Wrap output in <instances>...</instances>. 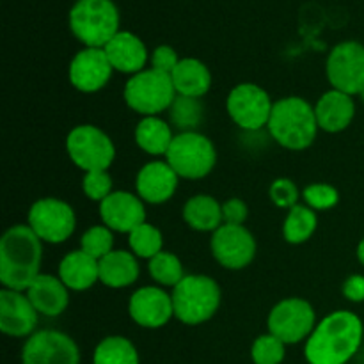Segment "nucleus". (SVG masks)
Returning <instances> with one entry per match:
<instances>
[{
    "instance_id": "1",
    "label": "nucleus",
    "mask_w": 364,
    "mask_h": 364,
    "mask_svg": "<svg viewBox=\"0 0 364 364\" xmlns=\"http://www.w3.org/2000/svg\"><path fill=\"white\" fill-rule=\"evenodd\" d=\"M363 322L350 311H334L322 320L306 341L309 364H347L363 343Z\"/></svg>"
},
{
    "instance_id": "2",
    "label": "nucleus",
    "mask_w": 364,
    "mask_h": 364,
    "mask_svg": "<svg viewBox=\"0 0 364 364\" xmlns=\"http://www.w3.org/2000/svg\"><path fill=\"white\" fill-rule=\"evenodd\" d=\"M43 244L31 226L16 224L0 240V283L14 291H27L39 276Z\"/></svg>"
},
{
    "instance_id": "3",
    "label": "nucleus",
    "mask_w": 364,
    "mask_h": 364,
    "mask_svg": "<svg viewBox=\"0 0 364 364\" xmlns=\"http://www.w3.org/2000/svg\"><path fill=\"white\" fill-rule=\"evenodd\" d=\"M270 135L279 146L294 151L309 148L318 134L315 109L299 96H288L274 103L269 124Z\"/></svg>"
},
{
    "instance_id": "4",
    "label": "nucleus",
    "mask_w": 364,
    "mask_h": 364,
    "mask_svg": "<svg viewBox=\"0 0 364 364\" xmlns=\"http://www.w3.org/2000/svg\"><path fill=\"white\" fill-rule=\"evenodd\" d=\"M174 316L185 326H199L212 318L220 306V288L215 279L201 274L185 276L173 288Z\"/></svg>"
},
{
    "instance_id": "5",
    "label": "nucleus",
    "mask_w": 364,
    "mask_h": 364,
    "mask_svg": "<svg viewBox=\"0 0 364 364\" xmlns=\"http://www.w3.org/2000/svg\"><path fill=\"white\" fill-rule=\"evenodd\" d=\"M70 28L85 48H105L119 32V13L112 0H78L70 11Z\"/></svg>"
},
{
    "instance_id": "6",
    "label": "nucleus",
    "mask_w": 364,
    "mask_h": 364,
    "mask_svg": "<svg viewBox=\"0 0 364 364\" xmlns=\"http://www.w3.org/2000/svg\"><path fill=\"white\" fill-rule=\"evenodd\" d=\"M176 96L171 75L156 71L153 68L132 75L123 89V98L127 105L144 117L156 116L171 109Z\"/></svg>"
},
{
    "instance_id": "7",
    "label": "nucleus",
    "mask_w": 364,
    "mask_h": 364,
    "mask_svg": "<svg viewBox=\"0 0 364 364\" xmlns=\"http://www.w3.org/2000/svg\"><path fill=\"white\" fill-rule=\"evenodd\" d=\"M166 162L180 178L199 180L213 171L217 151L212 141L199 132H181L174 135L173 144L166 153Z\"/></svg>"
},
{
    "instance_id": "8",
    "label": "nucleus",
    "mask_w": 364,
    "mask_h": 364,
    "mask_svg": "<svg viewBox=\"0 0 364 364\" xmlns=\"http://www.w3.org/2000/svg\"><path fill=\"white\" fill-rule=\"evenodd\" d=\"M66 151L71 162L84 173L107 171L116 159V148L109 135L92 124H78L68 134Z\"/></svg>"
},
{
    "instance_id": "9",
    "label": "nucleus",
    "mask_w": 364,
    "mask_h": 364,
    "mask_svg": "<svg viewBox=\"0 0 364 364\" xmlns=\"http://www.w3.org/2000/svg\"><path fill=\"white\" fill-rule=\"evenodd\" d=\"M313 306L304 299H284L270 311L267 327L269 333L279 338L284 345H295L308 340L316 327Z\"/></svg>"
},
{
    "instance_id": "10",
    "label": "nucleus",
    "mask_w": 364,
    "mask_h": 364,
    "mask_svg": "<svg viewBox=\"0 0 364 364\" xmlns=\"http://www.w3.org/2000/svg\"><path fill=\"white\" fill-rule=\"evenodd\" d=\"M28 226L41 242L63 244L73 235L77 217L66 201L45 198L36 201L28 210Z\"/></svg>"
},
{
    "instance_id": "11",
    "label": "nucleus",
    "mask_w": 364,
    "mask_h": 364,
    "mask_svg": "<svg viewBox=\"0 0 364 364\" xmlns=\"http://www.w3.org/2000/svg\"><path fill=\"white\" fill-rule=\"evenodd\" d=\"M327 78L336 91L361 95L364 91V46L358 41H343L333 48L327 59Z\"/></svg>"
},
{
    "instance_id": "12",
    "label": "nucleus",
    "mask_w": 364,
    "mask_h": 364,
    "mask_svg": "<svg viewBox=\"0 0 364 364\" xmlns=\"http://www.w3.org/2000/svg\"><path fill=\"white\" fill-rule=\"evenodd\" d=\"M226 105L231 119L247 132L267 127L274 109L269 92L256 84H240L231 89Z\"/></svg>"
},
{
    "instance_id": "13",
    "label": "nucleus",
    "mask_w": 364,
    "mask_h": 364,
    "mask_svg": "<svg viewBox=\"0 0 364 364\" xmlns=\"http://www.w3.org/2000/svg\"><path fill=\"white\" fill-rule=\"evenodd\" d=\"M21 364H80V350L60 331H39L25 341Z\"/></svg>"
},
{
    "instance_id": "14",
    "label": "nucleus",
    "mask_w": 364,
    "mask_h": 364,
    "mask_svg": "<svg viewBox=\"0 0 364 364\" xmlns=\"http://www.w3.org/2000/svg\"><path fill=\"white\" fill-rule=\"evenodd\" d=\"M210 247L213 258L230 270L245 269L256 256V240L245 226L223 224L213 231Z\"/></svg>"
},
{
    "instance_id": "15",
    "label": "nucleus",
    "mask_w": 364,
    "mask_h": 364,
    "mask_svg": "<svg viewBox=\"0 0 364 364\" xmlns=\"http://www.w3.org/2000/svg\"><path fill=\"white\" fill-rule=\"evenodd\" d=\"M114 68L103 48H84L70 64V82L82 92H96L110 80Z\"/></svg>"
},
{
    "instance_id": "16",
    "label": "nucleus",
    "mask_w": 364,
    "mask_h": 364,
    "mask_svg": "<svg viewBox=\"0 0 364 364\" xmlns=\"http://www.w3.org/2000/svg\"><path fill=\"white\" fill-rule=\"evenodd\" d=\"M128 313L137 326L159 329L174 316L173 297L156 287H144L130 297Z\"/></svg>"
},
{
    "instance_id": "17",
    "label": "nucleus",
    "mask_w": 364,
    "mask_h": 364,
    "mask_svg": "<svg viewBox=\"0 0 364 364\" xmlns=\"http://www.w3.org/2000/svg\"><path fill=\"white\" fill-rule=\"evenodd\" d=\"M100 215L109 230L117 233H132L146 223L144 201L139 196L116 191L100 203Z\"/></svg>"
},
{
    "instance_id": "18",
    "label": "nucleus",
    "mask_w": 364,
    "mask_h": 364,
    "mask_svg": "<svg viewBox=\"0 0 364 364\" xmlns=\"http://www.w3.org/2000/svg\"><path fill=\"white\" fill-rule=\"evenodd\" d=\"M38 315L27 294L2 288L0 291V329L13 338L32 336L38 326Z\"/></svg>"
},
{
    "instance_id": "19",
    "label": "nucleus",
    "mask_w": 364,
    "mask_h": 364,
    "mask_svg": "<svg viewBox=\"0 0 364 364\" xmlns=\"http://www.w3.org/2000/svg\"><path fill=\"white\" fill-rule=\"evenodd\" d=\"M180 176L167 162H149L142 167L135 178L137 196L149 205H162L169 201L178 188Z\"/></svg>"
},
{
    "instance_id": "20",
    "label": "nucleus",
    "mask_w": 364,
    "mask_h": 364,
    "mask_svg": "<svg viewBox=\"0 0 364 364\" xmlns=\"http://www.w3.org/2000/svg\"><path fill=\"white\" fill-rule=\"evenodd\" d=\"M103 50L114 70L119 73L137 75L148 63V50L144 43L132 32H117Z\"/></svg>"
},
{
    "instance_id": "21",
    "label": "nucleus",
    "mask_w": 364,
    "mask_h": 364,
    "mask_svg": "<svg viewBox=\"0 0 364 364\" xmlns=\"http://www.w3.org/2000/svg\"><path fill=\"white\" fill-rule=\"evenodd\" d=\"M318 128L329 134H338L350 127L355 116V103L350 95L331 89L323 92L315 107Z\"/></svg>"
},
{
    "instance_id": "22",
    "label": "nucleus",
    "mask_w": 364,
    "mask_h": 364,
    "mask_svg": "<svg viewBox=\"0 0 364 364\" xmlns=\"http://www.w3.org/2000/svg\"><path fill=\"white\" fill-rule=\"evenodd\" d=\"M28 301L36 308V311L43 316H59L66 311L70 304L68 287L60 281V277L50 274H39L34 283L27 290Z\"/></svg>"
},
{
    "instance_id": "23",
    "label": "nucleus",
    "mask_w": 364,
    "mask_h": 364,
    "mask_svg": "<svg viewBox=\"0 0 364 364\" xmlns=\"http://www.w3.org/2000/svg\"><path fill=\"white\" fill-rule=\"evenodd\" d=\"M59 277L68 290L84 291L100 281V262L82 249L71 251L60 259Z\"/></svg>"
},
{
    "instance_id": "24",
    "label": "nucleus",
    "mask_w": 364,
    "mask_h": 364,
    "mask_svg": "<svg viewBox=\"0 0 364 364\" xmlns=\"http://www.w3.org/2000/svg\"><path fill=\"white\" fill-rule=\"evenodd\" d=\"M176 95L188 96V98H201L210 91L212 75L210 70L198 59H181L174 71L171 73Z\"/></svg>"
},
{
    "instance_id": "25",
    "label": "nucleus",
    "mask_w": 364,
    "mask_h": 364,
    "mask_svg": "<svg viewBox=\"0 0 364 364\" xmlns=\"http://www.w3.org/2000/svg\"><path fill=\"white\" fill-rule=\"evenodd\" d=\"M139 277V263L134 252L112 251L100 259V283L119 290L134 284Z\"/></svg>"
},
{
    "instance_id": "26",
    "label": "nucleus",
    "mask_w": 364,
    "mask_h": 364,
    "mask_svg": "<svg viewBox=\"0 0 364 364\" xmlns=\"http://www.w3.org/2000/svg\"><path fill=\"white\" fill-rule=\"evenodd\" d=\"M183 219L196 231H217L224 224L223 205L212 196H194L185 203Z\"/></svg>"
},
{
    "instance_id": "27",
    "label": "nucleus",
    "mask_w": 364,
    "mask_h": 364,
    "mask_svg": "<svg viewBox=\"0 0 364 364\" xmlns=\"http://www.w3.org/2000/svg\"><path fill=\"white\" fill-rule=\"evenodd\" d=\"M173 130L159 116H146L135 128V142L149 155H166L173 144Z\"/></svg>"
},
{
    "instance_id": "28",
    "label": "nucleus",
    "mask_w": 364,
    "mask_h": 364,
    "mask_svg": "<svg viewBox=\"0 0 364 364\" xmlns=\"http://www.w3.org/2000/svg\"><path fill=\"white\" fill-rule=\"evenodd\" d=\"M92 364H139L137 348L123 336H109L98 343Z\"/></svg>"
},
{
    "instance_id": "29",
    "label": "nucleus",
    "mask_w": 364,
    "mask_h": 364,
    "mask_svg": "<svg viewBox=\"0 0 364 364\" xmlns=\"http://www.w3.org/2000/svg\"><path fill=\"white\" fill-rule=\"evenodd\" d=\"M316 224H318L316 213L309 206L297 205L288 212L284 219L283 235L290 244H304L316 231Z\"/></svg>"
},
{
    "instance_id": "30",
    "label": "nucleus",
    "mask_w": 364,
    "mask_h": 364,
    "mask_svg": "<svg viewBox=\"0 0 364 364\" xmlns=\"http://www.w3.org/2000/svg\"><path fill=\"white\" fill-rule=\"evenodd\" d=\"M148 269L153 279L162 284V287L174 288L185 277L183 265H181L180 258L176 255H173V252L167 251H162L156 256H153L149 259Z\"/></svg>"
},
{
    "instance_id": "31",
    "label": "nucleus",
    "mask_w": 364,
    "mask_h": 364,
    "mask_svg": "<svg viewBox=\"0 0 364 364\" xmlns=\"http://www.w3.org/2000/svg\"><path fill=\"white\" fill-rule=\"evenodd\" d=\"M128 244H130L132 252L139 258L151 259L159 252H162L164 238L162 233L151 224L144 223L135 228L132 233H128Z\"/></svg>"
},
{
    "instance_id": "32",
    "label": "nucleus",
    "mask_w": 364,
    "mask_h": 364,
    "mask_svg": "<svg viewBox=\"0 0 364 364\" xmlns=\"http://www.w3.org/2000/svg\"><path fill=\"white\" fill-rule=\"evenodd\" d=\"M171 121L174 127L181 128L183 132H194L203 121V103L199 98H188V96H176V100L171 105Z\"/></svg>"
},
{
    "instance_id": "33",
    "label": "nucleus",
    "mask_w": 364,
    "mask_h": 364,
    "mask_svg": "<svg viewBox=\"0 0 364 364\" xmlns=\"http://www.w3.org/2000/svg\"><path fill=\"white\" fill-rule=\"evenodd\" d=\"M80 249L85 255L92 256L95 259L105 258L109 252L114 251V235L112 230L107 226H92L82 235Z\"/></svg>"
},
{
    "instance_id": "34",
    "label": "nucleus",
    "mask_w": 364,
    "mask_h": 364,
    "mask_svg": "<svg viewBox=\"0 0 364 364\" xmlns=\"http://www.w3.org/2000/svg\"><path fill=\"white\" fill-rule=\"evenodd\" d=\"M287 354V345L274 334H263L252 343L251 358L255 364H281Z\"/></svg>"
},
{
    "instance_id": "35",
    "label": "nucleus",
    "mask_w": 364,
    "mask_h": 364,
    "mask_svg": "<svg viewBox=\"0 0 364 364\" xmlns=\"http://www.w3.org/2000/svg\"><path fill=\"white\" fill-rule=\"evenodd\" d=\"M302 198L311 210H329L340 201V194L336 188L327 183L308 185L302 192Z\"/></svg>"
},
{
    "instance_id": "36",
    "label": "nucleus",
    "mask_w": 364,
    "mask_h": 364,
    "mask_svg": "<svg viewBox=\"0 0 364 364\" xmlns=\"http://www.w3.org/2000/svg\"><path fill=\"white\" fill-rule=\"evenodd\" d=\"M82 188L91 201L102 203L112 194V178L107 171H91L84 174Z\"/></svg>"
},
{
    "instance_id": "37",
    "label": "nucleus",
    "mask_w": 364,
    "mask_h": 364,
    "mask_svg": "<svg viewBox=\"0 0 364 364\" xmlns=\"http://www.w3.org/2000/svg\"><path fill=\"white\" fill-rule=\"evenodd\" d=\"M269 196L276 206L291 210L294 206H297L299 188L297 185H295L291 180H288V178H279V180H276L272 185H270Z\"/></svg>"
},
{
    "instance_id": "38",
    "label": "nucleus",
    "mask_w": 364,
    "mask_h": 364,
    "mask_svg": "<svg viewBox=\"0 0 364 364\" xmlns=\"http://www.w3.org/2000/svg\"><path fill=\"white\" fill-rule=\"evenodd\" d=\"M181 59H178V53L174 52V48L171 46L162 45L159 48H155V52L151 53V68L156 71H162V73L171 75L174 71V68L178 66Z\"/></svg>"
},
{
    "instance_id": "39",
    "label": "nucleus",
    "mask_w": 364,
    "mask_h": 364,
    "mask_svg": "<svg viewBox=\"0 0 364 364\" xmlns=\"http://www.w3.org/2000/svg\"><path fill=\"white\" fill-rule=\"evenodd\" d=\"M249 215L247 205L242 199L233 198L223 205V220L224 224H233V226H244L245 219Z\"/></svg>"
},
{
    "instance_id": "40",
    "label": "nucleus",
    "mask_w": 364,
    "mask_h": 364,
    "mask_svg": "<svg viewBox=\"0 0 364 364\" xmlns=\"http://www.w3.org/2000/svg\"><path fill=\"white\" fill-rule=\"evenodd\" d=\"M343 295L350 302H363L364 301V276L354 274L343 283Z\"/></svg>"
},
{
    "instance_id": "41",
    "label": "nucleus",
    "mask_w": 364,
    "mask_h": 364,
    "mask_svg": "<svg viewBox=\"0 0 364 364\" xmlns=\"http://www.w3.org/2000/svg\"><path fill=\"white\" fill-rule=\"evenodd\" d=\"M358 259L364 265V238L359 242V245H358Z\"/></svg>"
},
{
    "instance_id": "42",
    "label": "nucleus",
    "mask_w": 364,
    "mask_h": 364,
    "mask_svg": "<svg viewBox=\"0 0 364 364\" xmlns=\"http://www.w3.org/2000/svg\"><path fill=\"white\" fill-rule=\"evenodd\" d=\"M361 100H363V103H364V91L361 92Z\"/></svg>"
}]
</instances>
